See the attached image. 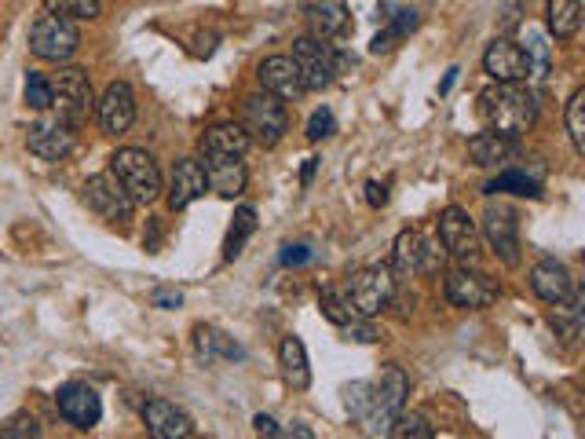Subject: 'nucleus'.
Masks as SVG:
<instances>
[{"mask_svg":"<svg viewBox=\"0 0 585 439\" xmlns=\"http://www.w3.org/2000/svg\"><path fill=\"white\" fill-rule=\"evenodd\" d=\"M582 4L578 0H553L549 4V33L556 41H571L582 30Z\"/></svg>","mask_w":585,"mask_h":439,"instance_id":"c756f323","label":"nucleus"},{"mask_svg":"<svg viewBox=\"0 0 585 439\" xmlns=\"http://www.w3.org/2000/svg\"><path fill=\"white\" fill-rule=\"evenodd\" d=\"M417 22H421V11L417 8H399V15H392V22H388V26H384V30L370 41V52L373 55L395 52V48H399V44H403L406 37L417 30Z\"/></svg>","mask_w":585,"mask_h":439,"instance_id":"bb28decb","label":"nucleus"},{"mask_svg":"<svg viewBox=\"0 0 585 439\" xmlns=\"http://www.w3.org/2000/svg\"><path fill=\"white\" fill-rule=\"evenodd\" d=\"M198 352L202 355L220 352V355H227V359H242V348L227 341V333L213 330V326H198Z\"/></svg>","mask_w":585,"mask_h":439,"instance_id":"f704fd0d","label":"nucleus"},{"mask_svg":"<svg viewBox=\"0 0 585 439\" xmlns=\"http://www.w3.org/2000/svg\"><path fill=\"white\" fill-rule=\"evenodd\" d=\"M209 191V180H205V165L198 158H180L176 161V169H172V180H169V205L180 213L187 209L191 202H198L202 194Z\"/></svg>","mask_w":585,"mask_h":439,"instance_id":"412c9836","label":"nucleus"},{"mask_svg":"<svg viewBox=\"0 0 585 439\" xmlns=\"http://www.w3.org/2000/svg\"><path fill=\"white\" fill-rule=\"evenodd\" d=\"M245 150H249V136L242 132V125L224 121V125H213L198 136V154L202 161H242Z\"/></svg>","mask_w":585,"mask_h":439,"instance_id":"6ab92c4d","label":"nucleus"},{"mask_svg":"<svg viewBox=\"0 0 585 439\" xmlns=\"http://www.w3.org/2000/svg\"><path fill=\"white\" fill-rule=\"evenodd\" d=\"M549 322L556 326V333H564L567 341H575L578 330H582V297H571L564 304H556V311L549 315Z\"/></svg>","mask_w":585,"mask_h":439,"instance_id":"2f4dec72","label":"nucleus"},{"mask_svg":"<svg viewBox=\"0 0 585 439\" xmlns=\"http://www.w3.org/2000/svg\"><path fill=\"white\" fill-rule=\"evenodd\" d=\"M432 436L436 432H432V421L425 414H399V421L388 429L384 439H432Z\"/></svg>","mask_w":585,"mask_h":439,"instance_id":"72a5a7b5","label":"nucleus"},{"mask_svg":"<svg viewBox=\"0 0 585 439\" xmlns=\"http://www.w3.org/2000/svg\"><path fill=\"white\" fill-rule=\"evenodd\" d=\"M311 176H315V158H308V161H304V176H300V180H304V183H311Z\"/></svg>","mask_w":585,"mask_h":439,"instance_id":"09e8293b","label":"nucleus"},{"mask_svg":"<svg viewBox=\"0 0 585 439\" xmlns=\"http://www.w3.org/2000/svg\"><path fill=\"white\" fill-rule=\"evenodd\" d=\"M304 11H308L311 26L308 37H315V41H330V37L344 33V26H348V8L337 4V0H330V4H308Z\"/></svg>","mask_w":585,"mask_h":439,"instance_id":"cd10ccee","label":"nucleus"},{"mask_svg":"<svg viewBox=\"0 0 585 439\" xmlns=\"http://www.w3.org/2000/svg\"><path fill=\"white\" fill-rule=\"evenodd\" d=\"M48 85H52V110H55V121H63L70 129H77L81 121L92 114V81L81 66H63L55 77H48Z\"/></svg>","mask_w":585,"mask_h":439,"instance_id":"39448f33","label":"nucleus"},{"mask_svg":"<svg viewBox=\"0 0 585 439\" xmlns=\"http://www.w3.org/2000/svg\"><path fill=\"white\" fill-rule=\"evenodd\" d=\"M55 407L74 429H96L99 418H103V399L92 385H81V381H70L55 392Z\"/></svg>","mask_w":585,"mask_h":439,"instance_id":"ddd939ff","label":"nucleus"},{"mask_svg":"<svg viewBox=\"0 0 585 439\" xmlns=\"http://www.w3.org/2000/svg\"><path fill=\"white\" fill-rule=\"evenodd\" d=\"M81 44V33L70 19L63 15H41V19L30 26V52L37 59H48V63H63L77 52Z\"/></svg>","mask_w":585,"mask_h":439,"instance_id":"6e6552de","label":"nucleus"},{"mask_svg":"<svg viewBox=\"0 0 585 439\" xmlns=\"http://www.w3.org/2000/svg\"><path fill=\"white\" fill-rule=\"evenodd\" d=\"M319 308H322V315L333 322V326H348V322H355V311L348 308V300H344V293H337V290H322V297H319Z\"/></svg>","mask_w":585,"mask_h":439,"instance_id":"c9c22d12","label":"nucleus"},{"mask_svg":"<svg viewBox=\"0 0 585 439\" xmlns=\"http://www.w3.org/2000/svg\"><path fill=\"white\" fill-rule=\"evenodd\" d=\"M110 176H114L125 194L132 198V205H150L161 194V169L158 161L150 158L147 150L139 147H121L110 158Z\"/></svg>","mask_w":585,"mask_h":439,"instance_id":"7ed1b4c3","label":"nucleus"},{"mask_svg":"<svg viewBox=\"0 0 585 439\" xmlns=\"http://www.w3.org/2000/svg\"><path fill=\"white\" fill-rule=\"evenodd\" d=\"M392 264L403 275H421V271H439L447 264V253L439 246V238H428L425 231H414V227H406L399 231L392 246Z\"/></svg>","mask_w":585,"mask_h":439,"instance_id":"1a4fd4ad","label":"nucleus"},{"mask_svg":"<svg viewBox=\"0 0 585 439\" xmlns=\"http://www.w3.org/2000/svg\"><path fill=\"white\" fill-rule=\"evenodd\" d=\"M333 132H337V118H333L330 107H319L315 114L308 118V140L319 143V140H330Z\"/></svg>","mask_w":585,"mask_h":439,"instance_id":"58836bf2","label":"nucleus"},{"mask_svg":"<svg viewBox=\"0 0 585 439\" xmlns=\"http://www.w3.org/2000/svg\"><path fill=\"white\" fill-rule=\"evenodd\" d=\"M567 136H571V147L585 154V88L567 99Z\"/></svg>","mask_w":585,"mask_h":439,"instance_id":"473e14b6","label":"nucleus"},{"mask_svg":"<svg viewBox=\"0 0 585 439\" xmlns=\"http://www.w3.org/2000/svg\"><path fill=\"white\" fill-rule=\"evenodd\" d=\"M205 165V180H209V191H216L220 198H238L245 191V172L242 161H202Z\"/></svg>","mask_w":585,"mask_h":439,"instance_id":"a878e982","label":"nucleus"},{"mask_svg":"<svg viewBox=\"0 0 585 439\" xmlns=\"http://www.w3.org/2000/svg\"><path fill=\"white\" fill-rule=\"evenodd\" d=\"M344 333H348V341H359V344L377 341V330H373L370 322H362V319L348 322V326H344Z\"/></svg>","mask_w":585,"mask_h":439,"instance_id":"c03bdc74","label":"nucleus"},{"mask_svg":"<svg viewBox=\"0 0 585 439\" xmlns=\"http://www.w3.org/2000/svg\"><path fill=\"white\" fill-rule=\"evenodd\" d=\"M26 143H30V150L41 161H63L66 154L74 150L77 132L70 129V125H63V121L41 118V121H33V125H30V132H26Z\"/></svg>","mask_w":585,"mask_h":439,"instance_id":"a211bd4d","label":"nucleus"},{"mask_svg":"<svg viewBox=\"0 0 585 439\" xmlns=\"http://www.w3.org/2000/svg\"><path fill=\"white\" fill-rule=\"evenodd\" d=\"M41 436V429H37V421H26V418H19V421H11V425H4L0 429V439H37Z\"/></svg>","mask_w":585,"mask_h":439,"instance_id":"a19ab883","label":"nucleus"},{"mask_svg":"<svg viewBox=\"0 0 585 439\" xmlns=\"http://www.w3.org/2000/svg\"><path fill=\"white\" fill-rule=\"evenodd\" d=\"M260 85H264L267 96H275L278 103L282 99H297L304 96V85H300V74L289 55H267L260 63Z\"/></svg>","mask_w":585,"mask_h":439,"instance_id":"4be33fe9","label":"nucleus"},{"mask_svg":"<svg viewBox=\"0 0 585 439\" xmlns=\"http://www.w3.org/2000/svg\"><path fill=\"white\" fill-rule=\"evenodd\" d=\"M454 81H458V70H447V81H443V85H439V92H443V96H447L450 88H454Z\"/></svg>","mask_w":585,"mask_h":439,"instance_id":"de8ad7c7","label":"nucleus"},{"mask_svg":"<svg viewBox=\"0 0 585 439\" xmlns=\"http://www.w3.org/2000/svg\"><path fill=\"white\" fill-rule=\"evenodd\" d=\"M293 66L300 74V85L304 92H322V88L333 85V77L341 74V55L330 41H315V37H300L293 44Z\"/></svg>","mask_w":585,"mask_h":439,"instance_id":"0eeeda50","label":"nucleus"},{"mask_svg":"<svg viewBox=\"0 0 585 439\" xmlns=\"http://www.w3.org/2000/svg\"><path fill=\"white\" fill-rule=\"evenodd\" d=\"M22 96L30 103L33 110H52V85H48V77L30 70L26 74V88H22Z\"/></svg>","mask_w":585,"mask_h":439,"instance_id":"e433bc0d","label":"nucleus"},{"mask_svg":"<svg viewBox=\"0 0 585 439\" xmlns=\"http://www.w3.org/2000/svg\"><path fill=\"white\" fill-rule=\"evenodd\" d=\"M143 425L150 439H191L194 418L172 399H147L143 403Z\"/></svg>","mask_w":585,"mask_h":439,"instance_id":"2eb2a0df","label":"nucleus"},{"mask_svg":"<svg viewBox=\"0 0 585 439\" xmlns=\"http://www.w3.org/2000/svg\"><path fill=\"white\" fill-rule=\"evenodd\" d=\"M498 293H501L498 282L476 268H458L447 275V300L454 308H465V311L490 308L498 300Z\"/></svg>","mask_w":585,"mask_h":439,"instance_id":"f8f14e48","label":"nucleus"},{"mask_svg":"<svg viewBox=\"0 0 585 439\" xmlns=\"http://www.w3.org/2000/svg\"><path fill=\"white\" fill-rule=\"evenodd\" d=\"M479 121L483 129L494 132V136H505V140L520 143L523 132H531V125L538 121V103L527 88L520 85H490L479 92Z\"/></svg>","mask_w":585,"mask_h":439,"instance_id":"f257e3e1","label":"nucleus"},{"mask_svg":"<svg viewBox=\"0 0 585 439\" xmlns=\"http://www.w3.org/2000/svg\"><path fill=\"white\" fill-rule=\"evenodd\" d=\"M395 290H399V282H395L388 264H366V268L351 271L344 300L355 311V319H373V315H381L392 304Z\"/></svg>","mask_w":585,"mask_h":439,"instance_id":"20e7f679","label":"nucleus"},{"mask_svg":"<svg viewBox=\"0 0 585 439\" xmlns=\"http://www.w3.org/2000/svg\"><path fill=\"white\" fill-rule=\"evenodd\" d=\"M150 300H154L158 308H180V304H183V293L180 290H169V286H158V290L150 293Z\"/></svg>","mask_w":585,"mask_h":439,"instance_id":"a18cd8bd","label":"nucleus"},{"mask_svg":"<svg viewBox=\"0 0 585 439\" xmlns=\"http://www.w3.org/2000/svg\"><path fill=\"white\" fill-rule=\"evenodd\" d=\"M253 425H256V432H260V436H271V439L278 436V425H275V418H267V414H256V418H253Z\"/></svg>","mask_w":585,"mask_h":439,"instance_id":"49530a36","label":"nucleus"},{"mask_svg":"<svg viewBox=\"0 0 585 439\" xmlns=\"http://www.w3.org/2000/svg\"><path fill=\"white\" fill-rule=\"evenodd\" d=\"M406 396H410V377L399 370V366H384L381 381H370V407H366V432L370 436H388L399 414L406 407Z\"/></svg>","mask_w":585,"mask_h":439,"instance_id":"f03ea898","label":"nucleus"},{"mask_svg":"<svg viewBox=\"0 0 585 439\" xmlns=\"http://www.w3.org/2000/svg\"><path fill=\"white\" fill-rule=\"evenodd\" d=\"M531 290L534 297H542L545 304H564V300L575 297V279H571V271H567V264H560V260H538L531 268Z\"/></svg>","mask_w":585,"mask_h":439,"instance_id":"aec40b11","label":"nucleus"},{"mask_svg":"<svg viewBox=\"0 0 585 439\" xmlns=\"http://www.w3.org/2000/svg\"><path fill=\"white\" fill-rule=\"evenodd\" d=\"M253 231H256V209L253 205H238V209H234V224H231V231H227V242H224V257L227 260L242 257V249H245V242L253 238Z\"/></svg>","mask_w":585,"mask_h":439,"instance_id":"7c9ffc66","label":"nucleus"},{"mask_svg":"<svg viewBox=\"0 0 585 439\" xmlns=\"http://www.w3.org/2000/svg\"><path fill=\"white\" fill-rule=\"evenodd\" d=\"M311 257L315 253L308 246H286L278 260H282V268H304V264H311Z\"/></svg>","mask_w":585,"mask_h":439,"instance_id":"79ce46f5","label":"nucleus"},{"mask_svg":"<svg viewBox=\"0 0 585 439\" xmlns=\"http://www.w3.org/2000/svg\"><path fill=\"white\" fill-rule=\"evenodd\" d=\"M388 187H392L388 180H366V187H362V191H366V202H370L373 209L388 205Z\"/></svg>","mask_w":585,"mask_h":439,"instance_id":"37998d69","label":"nucleus"},{"mask_svg":"<svg viewBox=\"0 0 585 439\" xmlns=\"http://www.w3.org/2000/svg\"><path fill=\"white\" fill-rule=\"evenodd\" d=\"M132 121H136V92L128 81H110L99 99V125L110 136H121L132 129Z\"/></svg>","mask_w":585,"mask_h":439,"instance_id":"f3484780","label":"nucleus"},{"mask_svg":"<svg viewBox=\"0 0 585 439\" xmlns=\"http://www.w3.org/2000/svg\"><path fill=\"white\" fill-rule=\"evenodd\" d=\"M48 11L52 15H74V19H96L99 11H103V4L99 0H48Z\"/></svg>","mask_w":585,"mask_h":439,"instance_id":"4c0bfd02","label":"nucleus"},{"mask_svg":"<svg viewBox=\"0 0 585 439\" xmlns=\"http://www.w3.org/2000/svg\"><path fill=\"white\" fill-rule=\"evenodd\" d=\"M242 132L249 136V143L260 147H278L282 136L289 132V114L275 96L267 92H253L242 99Z\"/></svg>","mask_w":585,"mask_h":439,"instance_id":"423d86ee","label":"nucleus"},{"mask_svg":"<svg viewBox=\"0 0 585 439\" xmlns=\"http://www.w3.org/2000/svg\"><path fill=\"white\" fill-rule=\"evenodd\" d=\"M483 238H487V246L494 249V257L501 264H509V268L520 264V220H516L512 205L487 202V209H483Z\"/></svg>","mask_w":585,"mask_h":439,"instance_id":"9d476101","label":"nucleus"},{"mask_svg":"<svg viewBox=\"0 0 585 439\" xmlns=\"http://www.w3.org/2000/svg\"><path fill=\"white\" fill-rule=\"evenodd\" d=\"M366 407H370V381H355L348 388V410L362 421L366 418Z\"/></svg>","mask_w":585,"mask_h":439,"instance_id":"ea45409f","label":"nucleus"},{"mask_svg":"<svg viewBox=\"0 0 585 439\" xmlns=\"http://www.w3.org/2000/svg\"><path fill=\"white\" fill-rule=\"evenodd\" d=\"M436 238H439V246H443L447 257H458L461 264H476L479 227L465 209H458V205L443 209V213H439V235Z\"/></svg>","mask_w":585,"mask_h":439,"instance_id":"9b49d317","label":"nucleus"},{"mask_svg":"<svg viewBox=\"0 0 585 439\" xmlns=\"http://www.w3.org/2000/svg\"><path fill=\"white\" fill-rule=\"evenodd\" d=\"M483 70L494 77V85H520V81H527V55H523L520 41H512V37L490 41L487 52H483Z\"/></svg>","mask_w":585,"mask_h":439,"instance_id":"dca6fc26","label":"nucleus"},{"mask_svg":"<svg viewBox=\"0 0 585 439\" xmlns=\"http://www.w3.org/2000/svg\"><path fill=\"white\" fill-rule=\"evenodd\" d=\"M278 363H282V377H286L289 385L297 388V392H304V388L311 385V366H308V348H304V341L300 337H282V344H278Z\"/></svg>","mask_w":585,"mask_h":439,"instance_id":"b1692460","label":"nucleus"},{"mask_svg":"<svg viewBox=\"0 0 585 439\" xmlns=\"http://www.w3.org/2000/svg\"><path fill=\"white\" fill-rule=\"evenodd\" d=\"M520 48H523V55H527V81L542 85L545 77H549V70H553V44H549V37H545L542 30L527 26Z\"/></svg>","mask_w":585,"mask_h":439,"instance_id":"393cba45","label":"nucleus"},{"mask_svg":"<svg viewBox=\"0 0 585 439\" xmlns=\"http://www.w3.org/2000/svg\"><path fill=\"white\" fill-rule=\"evenodd\" d=\"M85 202L92 213L110 220V224H125L128 216H132V198H128L125 187H121L110 172H96V176L85 183Z\"/></svg>","mask_w":585,"mask_h":439,"instance_id":"4468645a","label":"nucleus"},{"mask_svg":"<svg viewBox=\"0 0 585 439\" xmlns=\"http://www.w3.org/2000/svg\"><path fill=\"white\" fill-rule=\"evenodd\" d=\"M483 194H487V198H494V194H520V198H542V183L534 180V176H527V172H520V169H505V172H498L494 180L483 183Z\"/></svg>","mask_w":585,"mask_h":439,"instance_id":"c85d7f7f","label":"nucleus"},{"mask_svg":"<svg viewBox=\"0 0 585 439\" xmlns=\"http://www.w3.org/2000/svg\"><path fill=\"white\" fill-rule=\"evenodd\" d=\"M468 154H472L479 169H509V161L520 158V143L494 136V132H479V136L468 140Z\"/></svg>","mask_w":585,"mask_h":439,"instance_id":"5701e85b","label":"nucleus"}]
</instances>
